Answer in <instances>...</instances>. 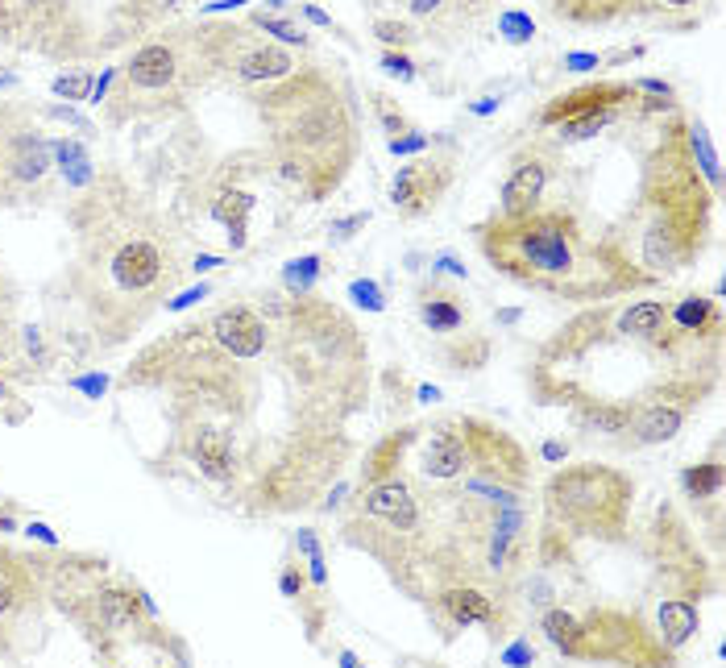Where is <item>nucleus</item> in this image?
Returning a JSON list of instances; mask_svg holds the SVG:
<instances>
[{
  "label": "nucleus",
  "instance_id": "4c0bfd02",
  "mask_svg": "<svg viewBox=\"0 0 726 668\" xmlns=\"http://www.w3.org/2000/svg\"><path fill=\"white\" fill-rule=\"evenodd\" d=\"M378 67L386 71V75H395V79H403V83H411L415 79V63L407 59L403 50H386L382 59H378Z\"/></svg>",
  "mask_w": 726,
  "mask_h": 668
},
{
  "label": "nucleus",
  "instance_id": "79ce46f5",
  "mask_svg": "<svg viewBox=\"0 0 726 668\" xmlns=\"http://www.w3.org/2000/svg\"><path fill=\"white\" fill-rule=\"evenodd\" d=\"M71 386H75V391H83V395H92V399H100V395L108 391V378H104V374H88V378H75Z\"/></svg>",
  "mask_w": 726,
  "mask_h": 668
},
{
  "label": "nucleus",
  "instance_id": "393cba45",
  "mask_svg": "<svg viewBox=\"0 0 726 668\" xmlns=\"http://www.w3.org/2000/svg\"><path fill=\"white\" fill-rule=\"evenodd\" d=\"M17 357V291L0 270V366Z\"/></svg>",
  "mask_w": 726,
  "mask_h": 668
},
{
  "label": "nucleus",
  "instance_id": "6e6d98bb",
  "mask_svg": "<svg viewBox=\"0 0 726 668\" xmlns=\"http://www.w3.org/2000/svg\"><path fill=\"white\" fill-rule=\"evenodd\" d=\"M498 320H502V324H515V320H519V308H507V312H498Z\"/></svg>",
  "mask_w": 726,
  "mask_h": 668
},
{
  "label": "nucleus",
  "instance_id": "1a4fd4ad",
  "mask_svg": "<svg viewBox=\"0 0 726 668\" xmlns=\"http://www.w3.org/2000/svg\"><path fill=\"white\" fill-rule=\"evenodd\" d=\"M50 175V142L0 108V200H17Z\"/></svg>",
  "mask_w": 726,
  "mask_h": 668
},
{
  "label": "nucleus",
  "instance_id": "a18cd8bd",
  "mask_svg": "<svg viewBox=\"0 0 726 668\" xmlns=\"http://www.w3.org/2000/svg\"><path fill=\"white\" fill-rule=\"evenodd\" d=\"M631 88H635V92H648V96H664V100L673 96V88H668L664 79H639V83H631Z\"/></svg>",
  "mask_w": 726,
  "mask_h": 668
},
{
  "label": "nucleus",
  "instance_id": "dca6fc26",
  "mask_svg": "<svg viewBox=\"0 0 726 668\" xmlns=\"http://www.w3.org/2000/svg\"><path fill=\"white\" fill-rule=\"evenodd\" d=\"M420 469L428 482H457L473 469L469 457V440L461 432V424H440L428 432L424 453H420Z\"/></svg>",
  "mask_w": 726,
  "mask_h": 668
},
{
  "label": "nucleus",
  "instance_id": "bb28decb",
  "mask_svg": "<svg viewBox=\"0 0 726 668\" xmlns=\"http://www.w3.org/2000/svg\"><path fill=\"white\" fill-rule=\"evenodd\" d=\"M249 25H254V30H262L266 38L283 42V46H307V34L299 30L295 21H287V17H274V13H266V9L249 13Z\"/></svg>",
  "mask_w": 726,
  "mask_h": 668
},
{
  "label": "nucleus",
  "instance_id": "8fccbe9b",
  "mask_svg": "<svg viewBox=\"0 0 726 668\" xmlns=\"http://www.w3.org/2000/svg\"><path fill=\"white\" fill-rule=\"evenodd\" d=\"M30 536H38L42 544H59V536H54V532H50V527H46V523H30Z\"/></svg>",
  "mask_w": 726,
  "mask_h": 668
},
{
  "label": "nucleus",
  "instance_id": "864d4df0",
  "mask_svg": "<svg viewBox=\"0 0 726 668\" xmlns=\"http://www.w3.org/2000/svg\"><path fill=\"white\" fill-rule=\"evenodd\" d=\"M420 399H424V403H436L440 391H436V386H420Z\"/></svg>",
  "mask_w": 726,
  "mask_h": 668
},
{
  "label": "nucleus",
  "instance_id": "c9c22d12",
  "mask_svg": "<svg viewBox=\"0 0 726 668\" xmlns=\"http://www.w3.org/2000/svg\"><path fill=\"white\" fill-rule=\"evenodd\" d=\"M432 142H428V133H420V129H407V133H399V137H390V154L395 158H407V154H424Z\"/></svg>",
  "mask_w": 726,
  "mask_h": 668
},
{
  "label": "nucleus",
  "instance_id": "37998d69",
  "mask_svg": "<svg viewBox=\"0 0 726 668\" xmlns=\"http://www.w3.org/2000/svg\"><path fill=\"white\" fill-rule=\"evenodd\" d=\"M370 212H357V216H345V220H332V233L337 237H353V229H366Z\"/></svg>",
  "mask_w": 726,
  "mask_h": 668
},
{
  "label": "nucleus",
  "instance_id": "7c9ffc66",
  "mask_svg": "<svg viewBox=\"0 0 726 668\" xmlns=\"http://www.w3.org/2000/svg\"><path fill=\"white\" fill-rule=\"evenodd\" d=\"M498 34L511 46H523V42L536 38V21L527 13H519V9H507V13H498Z\"/></svg>",
  "mask_w": 726,
  "mask_h": 668
},
{
  "label": "nucleus",
  "instance_id": "58836bf2",
  "mask_svg": "<svg viewBox=\"0 0 726 668\" xmlns=\"http://www.w3.org/2000/svg\"><path fill=\"white\" fill-rule=\"evenodd\" d=\"M212 295V287H191V291H183V295H175V299H166L162 308L166 312H183V308H191V303H200V299H208Z\"/></svg>",
  "mask_w": 726,
  "mask_h": 668
},
{
  "label": "nucleus",
  "instance_id": "4468645a",
  "mask_svg": "<svg viewBox=\"0 0 726 668\" xmlns=\"http://www.w3.org/2000/svg\"><path fill=\"white\" fill-rule=\"evenodd\" d=\"M639 92L631 83H619V79H602V83H585V88H573L565 96H556L540 108V125L544 129H556L561 121H573V117H585V113H602V108H623L631 104Z\"/></svg>",
  "mask_w": 726,
  "mask_h": 668
},
{
  "label": "nucleus",
  "instance_id": "f3484780",
  "mask_svg": "<svg viewBox=\"0 0 726 668\" xmlns=\"http://www.w3.org/2000/svg\"><path fill=\"white\" fill-rule=\"evenodd\" d=\"M436 610L444 619H449L457 631L461 627H473V623H482V627H498V619H502V610H498V602L482 590V586H469V581H453V586H444V590H436Z\"/></svg>",
  "mask_w": 726,
  "mask_h": 668
},
{
  "label": "nucleus",
  "instance_id": "5701e85b",
  "mask_svg": "<svg viewBox=\"0 0 726 668\" xmlns=\"http://www.w3.org/2000/svg\"><path fill=\"white\" fill-rule=\"evenodd\" d=\"M544 635H548V644L556 648V652H565V656H581V619L577 615H569V610H548L544 615Z\"/></svg>",
  "mask_w": 726,
  "mask_h": 668
},
{
  "label": "nucleus",
  "instance_id": "a19ab883",
  "mask_svg": "<svg viewBox=\"0 0 726 668\" xmlns=\"http://www.w3.org/2000/svg\"><path fill=\"white\" fill-rule=\"evenodd\" d=\"M278 590H283L287 598H303V573H299V565H287L283 569V577H278Z\"/></svg>",
  "mask_w": 726,
  "mask_h": 668
},
{
  "label": "nucleus",
  "instance_id": "4be33fe9",
  "mask_svg": "<svg viewBox=\"0 0 726 668\" xmlns=\"http://www.w3.org/2000/svg\"><path fill=\"white\" fill-rule=\"evenodd\" d=\"M420 320H424L432 332H457V328L465 324V308H461L453 295L428 291V295L420 299Z\"/></svg>",
  "mask_w": 726,
  "mask_h": 668
},
{
  "label": "nucleus",
  "instance_id": "a211bd4d",
  "mask_svg": "<svg viewBox=\"0 0 726 668\" xmlns=\"http://www.w3.org/2000/svg\"><path fill=\"white\" fill-rule=\"evenodd\" d=\"M187 457L216 486H229L237 478V449H233V440H229V432H220L212 424H200V428L191 432Z\"/></svg>",
  "mask_w": 726,
  "mask_h": 668
},
{
  "label": "nucleus",
  "instance_id": "9d476101",
  "mask_svg": "<svg viewBox=\"0 0 726 668\" xmlns=\"http://www.w3.org/2000/svg\"><path fill=\"white\" fill-rule=\"evenodd\" d=\"M137 610L154 615V602L137 586H125V581H92V586L79 590V602L71 606V615L100 644V639H117V635L137 631Z\"/></svg>",
  "mask_w": 726,
  "mask_h": 668
},
{
  "label": "nucleus",
  "instance_id": "cd10ccee",
  "mask_svg": "<svg viewBox=\"0 0 726 668\" xmlns=\"http://www.w3.org/2000/svg\"><path fill=\"white\" fill-rule=\"evenodd\" d=\"M320 254H303V258H295V262H287L283 266V287L291 291V295H307L316 287V278H320Z\"/></svg>",
  "mask_w": 726,
  "mask_h": 668
},
{
  "label": "nucleus",
  "instance_id": "2f4dec72",
  "mask_svg": "<svg viewBox=\"0 0 726 668\" xmlns=\"http://www.w3.org/2000/svg\"><path fill=\"white\" fill-rule=\"evenodd\" d=\"M295 544H299V552L307 556V573H312V581H316V586L324 590V586H328V569H324V552H320V540H316V532H307V527H299Z\"/></svg>",
  "mask_w": 726,
  "mask_h": 668
},
{
  "label": "nucleus",
  "instance_id": "c03bdc74",
  "mask_svg": "<svg viewBox=\"0 0 726 668\" xmlns=\"http://www.w3.org/2000/svg\"><path fill=\"white\" fill-rule=\"evenodd\" d=\"M602 59L598 54H585V50H573V54H565V67L569 71H590V67H598Z\"/></svg>",
  "mask_w": 726,
  "mask_h": 668
},
{
  "label": "nucleus",
  "instance_id": "3c124183",
  "mask_svg": "<svg viewBox=\"0 0 726 668\" xmlns=\"http://www.w3.org/2000/svg\"><path fill=\"white\" fill-rule=\"evenodd\" d=\"M502 100H494V96H486V100H478V104H469V113H478V117H486V113H494Z\"/></svg>",
  "mask_w": 726,
  "mask_h": 668
},
{
  "label": "nucleus",
  "instance_id": "f704fd0d",
  "mask_svg": "<svg viewBox=\"0 0 726 668\" xmlns=\"http://www.w3.org/2000/svg\"><path fill=\"white\" fill-rule=\"evenodd\" d=\"M92 75H59L50 83V92L59 96V100H88L92 96Z\"/></svg>",
  "mask_w": 726,
  "mask_h": 668
},
{
  "label": "nucleus",
  "instance_id": "603ef678",
  "mask_svg": "<svg viewBox=\"0 0 726 668\" xmlns=\"http://www.w3.org/2000/svg\"><path fill=\"white\" fill-rule=\"evenodd\" d=\"M212 266H220V258L204 254V258H195V266H191V270H212Z\"/></svg>",
  "mask_w": 726,
  "mask_h": 668
},
{
  "label": "nucleus",
  "instance_id": "0eeeda50",
  "mask_svg": "<svg viewBox=\"0 0 726 668\" xmlns=\"http://www.w3.org/2000/svg\"><path fill=\"white\" fill-rule=\"evenodd\" d=\"M208 46L212 63L225 67L241 83H274L299 71V59L266 34H254V25H208Z\"/></svg>",
  "mask_w": 726,
  "mask_h": 668
},
{
  "label": "nucleus",
  "instance_id": "c85d7f7f",
  "mask_svg": "<svg viewBox=\"0 0 726 668\" xmlns=\"http://www.w3.org/2000/svg\"><path fill=\"white\" fill-rule=\"evenodd\" d=\"M50 154L59 158V166H63V175H71V183H92V166H88V158H83V146L79 142H50Z\"/></svg>",
  "mask_w": 726,
  "mask_h": 668
},
{
  "label": "nucleus",
  "instance_id": "39448f33",
  "mask_svg": "<svg viewBox=\"0 0 726 668\" xmlns=\"http://www.w3.org/2000/svg\"><path fill=\"white\" fill-rule=\"evenodd\" d=\"M631 494H635V486L627 473L598 465V461H585V465L561 469L544 486V507L556 523L577 536L619 540L627 532Z\"/></svg>",
  "mask_w": 726,
  "mask_h": 668
},
{
  "label": "nucleus",
  "instance_id": "09e8293b",
  "mask_svg": "<svg viewBox=\"0 0 726 668\" xmlns=\"http://www.w3.org/2000/svg\"><path fill=\"white\" fill-rule=\"evenodd\" d=\"M303 17H307V21H312V25H324V30H328V25H332V17H328V13H320L316 5H303Z\"/></svg>",
  "mask_w": 726,
  "mask_h": 668
},
{
  "label": "nucleus",
  "instance_id": "49530a36",
  "mask_svg": "<svg viewBox=\"0 0 726 668\" xmlns=\"http://www.w3.org/2000/svg\"><path fill=\"white\" fill-rule=\"evenodd\" d=\"M432 266H436V270H449V274H457V278H465V266H461L453 254H440V258H432Z\"/></svg>",
  "mask_w": 726,
  "mask_h": 668
},
{
  "label": "nucleus",
  "instance_id": "de8ad7c7",
  "mask_svg": "<svg viewBox=\"0 0 726 668\" xmlns=\"http://www.w3.org/2000/svg\"><path fill=\"white\" fill-rule=\"evenodd\" d=\"M540 453H544V461H565V453H569V449H565V444H561V440H548V444H544V449H540Z\"/></svg>",
  "mask_w": 726,
  "mask_h": 668
},
{
  "label": "nucleus",
  "instance_id": "6ab92c4d",
  "mask_svg": "<svg viewBox=\"0 0 726 668\" xmlns=\"http://www.w3.org/2000/svg\"><path fill=\"white\" fill-rule=\"evenodd\" d=\"M668 324L685 337H697V341H718L722 337V308L718 299H706V295H681L668 303Z\"/></svg>",
  "mask_w": 726,
  "mask_h": 668
},
{
  "label": "nucleus",
  "instance_id": "2eb2a0df",
  "mask_svg": "<svg viewBox=\"0 0 726 668\" xmlns=\"http://www.w3.org/2000/svg\"><path fill=\"white\" fill-rule=\"evenodd\" d=\"M697 403H702V395H656L648 403H639L631 411L627 440L631 444H664V440H673Z\"/></svg>",
  "mask_w": 726,
  "mask_h": 668
},
{
  "label": "nucleus",
  "instance_id": "b1692460",
  "mask_svg": "<svg viewBox=\"0 0 726 668\" xmlns=\"http://www.w3.org/2000/svg\"><path fill=\"white\" fill-rule=\"evenodd\" d=\"M685 146H689L693 166H702V179L718 191V179H722V171H718V150H714V142H710V133H706L702 121H689L685 125Z\"/></svg>",
  "mask_w": 726,
  "mask_h": 668
},
{
  "label": "nucleus",
  "instance_id": "a878e982",
  "mask_svg": "<svg viewBox=\"0 0 726 668\" xmlns=\"http://www.w3.org/2000/svg\"><path fill=\"white\" fill-rule=\"evenodd\" d=\"M619 108H602V113H585V117H573V121H561L556 125V142L561 146H577V142H590V137H598Z\"/></svg>",
  "mask_w": 726,
  "mask_h": 668
},
{
  "label": "nucleus",
  "instance_id": "ddd939ff",
  "mask_svg": "<svg viewBox=\"0 0 726 668\" xmlns=\"http://www.w3.org/2000/svg\"><path fill=\"white\" fill-rule=\"evenodd\" d=\"M548 175H552V158L544 150H523L511 162V175L498 191V216H527L544 208Z\"/></svg>",
  "mask_w": 726,
  "mask_h": 668
},
{
  "label": "nucleus",
  "instance_id": "aec40b11",
  "mask_svg": "<svg viewBox=\"0 0 726 668\" xmlns=\"http://www.w3.org/2000/svg\"><path fill=\"white\" fill-rule=\"evenodd\" d=\"M254 191H241V187H216L212 196V216L225 225L233 249H245L249 241V212H254Z\"/></svg>",
  "mask_w": 726,
  "mask_h": 668
},
{
  "label": "nucleus",
  "instance_id": "f03ea898",
  "mask_svg": "<svg viewBox=\"0 0 726 668\" xmlns=\"http://www.w3.org/2000/svg\"><path fill=\"white\" fill-rule=\"evenodd\" d=\"M482 258L511 283L565 303H606L656 283L631 254L585 229L569 208H536L527 216H490L478 229Z\"/></svg>",
  "mask_w": 726,
  "mask_h": 668
},
{
  "label": "nucleus",
  "instance_id": "13d9d810",
  "mask_svg": "<svg viewBox=\"0 0 726 668\" xmlns=\"http://www.w3.org/2000/svg\"><path fill=\"white\" fill-rule=\"evenodd\" d=\"M5 395H9V391H5V382H0V403H5Z\"/></svg>",
  "mask_w": 726,
  "mask_h": 668
},
{
  "label": "nucleus",
  "instance_id": "f257e3e1",
  "mask_svg": "<svg viewBox=\"0 0 726 668\" xmlns=\"http://www.w3.org/2000/svg\"><path fill=\"white\" fill-rule=\"evenodd\" d=\"M71 220L79 233L75 291L104 341H121L179 287V233L121 179L92 183Z\"/></svg>",
  "mask_w": 726,
  "mask_h": 668
},
{
  "label": "nucleus",
  "instance_id": "4d7b16f0",
  "mask_svg": "<svg viewBox=\"0 0 726 668\" xmlns=\"http://www.w3.org/2000/svg\"><path fill=\"white\" fill-rule=\"evenodd\" d=\"M0 532H13V519H5V515H0Z\"/></svg>",
  "mask_w": 726,
  "mask_h": 668
},
{
  "label": "nucleus",
  "instance_id": "bf43d9fd",
  "mask_svg": "<svg viewBox=\"0 0 726 668\" xmlns=\"http://www.w3.org/2000/svg\"><path fill=\"white\" fill-rule=\"evenodd\" d=\"M270 5H291V0H270Z\"/></svg>",
  "mask_w": 726,
  "mask_h": 668
},
{
  "label": "nucleus",
  "instance_id": "6e6552de",
  "mask_svg": "<svg viewBox=\"0 0 726 668\" xmlns=\"http://www.w3.org/2000/svg\"><path fill=\"white\" fill-rule=\"evenodd\" d=\"M38 561L13 548H0V656L21 652L25 635L38 627L42 615V586Z\"/></svg>",
  "mask_w": 726,
  "mask_h": 668
},
{
  "label": "nucleus",
  "instance_id": "72a5a7b5",
  "mask_svg": "<svg viewBox=\"0 0 726 668\" xmlns=\"http://www.w3.org/2000/svg\"><path fill=\"white\" fill-rule=\"evenodd\" d=\"M349 299L357 303V308H366V312H386V295H382V287L374 283V278H353Z\"/></svg>",
  "mask_w": 726,
  "mask_h": 668
},
{
  "label": "nucleus",
  "instance_id": "20e7f679",
  "mask_svg": "<svg viewBox=\"0 0 726 668\" xmlns=\"http://www.w3.org/2000/svg\"><path fill=\"white\" fill-rule=\"evenodd\" d=\"M714 196L718 191L702 187V179H697L685 137L668 133L648 158L644 187H639V200H644L648 212L639 254H644V266H652V274H673L689 258L702 254Z\"/></svg>",
  "mask_w": 726,
  "mask_h": 668
},
{
  "label": "nucleus",
  "instance_id": "473e14b6",
  "mask_svg": "<svg viewBox=\"0 0 726 668\" xmlns=\"http://www.w3.org/2000/svg\"><path fill=\"white\" fill-rule=\"evenodd\" d=\"M370 104H374V117H378V125H382L390 137H399V133H407V129H411V125H407V117H403V108H395V104H390V96L374 92V96H370Z\"/></svg>",
  "mask_w": 726,
  "mask_h": 668
},
{
  "label": "nucleus",
  "instance_id": "9b49d317",
  "mask_svg": "<svg viewBox=\"0 0 726 668\" xmlns=\"http://www.w3.org/2000/svg\"><path fill=\"white\" fill-rule=\"evenodd\" d=\"M449 187H453V162L449 158H415V162L399 166L395 183H390V204H395L399 216L420 220V216L440 208Z\"/></svg>",
  "mask_w": 726,
  "mask_h": 668
},
{
  "label": "nucleus",
  "instance_id": "412c9836",
  "mask_svg": "<svg viewBox=\"0 0 726 668\" xmlns=\"http://www.w3.org/2000/svg\"><path fill=\"white\" fill-rule=\"evenodd\" d=\"M697 627H702V615H697L693 602L673 598V602L660 606V644L664 648H685L697 635Z\"/></svg>",
  "mask_w": 726,
  "mask_h": 668
},
{
  "label": "nucleus",
  "instance_id": "f8f14e48",
  "mask_svg": "<svg viewBox=\"0 0 726 668\" xmlns=\"http://www.w3.org/2000/svg\"><path fill=\"white\" fill-rule=\"evenodd\" d=\"M204 328V337L220 349V353H229V357H237V361H254V357H262L266 353V345H270V324H266V316L258 312V308H249V303H237V308H225V312H216L208 324H200Z\"/></svg>",
  "mask_w": 726,
  "mask_h": 668
},
{
  "label": "nucleus",
  "instance_id": "7ed1b4c3",
  "mask_svg": "<svg viewBox=\"0 0 726 668\" xmlns=\"http://www.w3.org/2000/svg\"><path fill=\"white\" fill-rule=\"evenodd\" d=\"M258 113L274 142L278 179L312 204L341 187L357 158V117L337 79L299 67L266 83Z\"/></svg>",
  "mask_w": 726,
  "mask_h": 668
},
{
  "label": "nucleus",
  "instance_id": "c756f323",
  "mask_svg": "<svg viewBox=\"0 0 726 668\" xmlns=\"http://www.w3.org/2000/svg\"><path fill=\"white\" fill-rule=\"evenodd\" d=\"M685 490H689V498H714L722 490V465H718V457L706 461V465H697V469H685Z\"/></svg>",
  "mask_w": 726,
  "mask_h": 668
},
{
  "label": "nucleus",
  "instance_id": "5fc2aeb1",
  "mask_svg": "<svg viewBox=\"0 0 726 668\" xmlns=\"http://www.w3.org/2000/svg\"><path fill=\"white\" fill-rule=\"evenodd\" d=\"M664 9H689V5H697V0H660Z\"/></svg>",
  "mask_w": 726,
  "mask_h": 668
},
{
  "label": "nucleus",
  "instance_id": "ea45409f",
  "mask_svg": "<svg viewBox=\"0 0 726 668\" xmlns=\"http://www.w3.org/2000/svg\"><path fill=\"white\" fill-rule=\"evenodd\" d=\"M502 664H536L532 639H519V644H511L507 652H502Z\"/></svg>",
  "mask_w": 726,
  "mask_h": 668
},
{
  "label": "nucleus",
  "instance_id": "423d86ee",
  "mask_svg": "<svg viewBox=\"0 0 726 668\" xmlns=\"http://www.w3.org/2000/svg\"><path fill=\"white\" fill-rule=\"evenodd\" d=\"M212 71H216V63H212L208 30H175V34L154 38L142 50L129 54V63L121 67L125 100L129 104L133 100L137 104H146V100L183 104Z\"/></svg>",
  "mask_w": 726,
  "mask_h": 668
},
{
  "label": "nucleus",
  "instance_id": "e433bc0d",
  "mask_svg": "<svg viewBox=\"0 0 726 668\" xmlns=\"http://www.w3.org/2000/svg\"><path fill=\"white\" fill-rule=\"evenodd\" d=\"M374 34H378L382 42H390V46H399V50L420 38V34H415L411 25H403V21H378V25H374Z\"/></svg>",
  "mask_w": 726,
  "mask_h": 668
}]
</instances>
